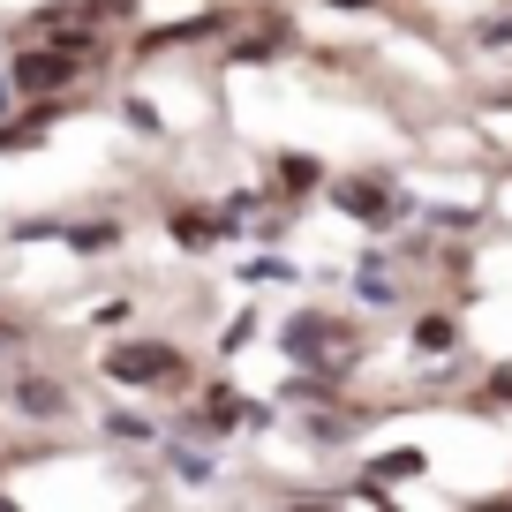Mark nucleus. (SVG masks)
Segmentation results:
<instances>
[{
  "label": "nucleus",
  "mask_w": 512,
  "mask_h": 512,
  "mask_svg": "<svg viewBox=\"0 0 512 512\" xmlns=\"http://www.w3.org/2000/svg\"><path fill=\"white\" fill-rule=\"evenodd\" d=\"M98 369H106L113 384H166V377H181V354L159 347V339H128V347L98 354Z\"/></svg>",
  "instance_id": "1"
},
{
  "label": "nucleus",
  "mask_w": 512,
  "mask_h": 512,
  "mask_svg": "<svg viewBox=\"0 0 512 512\" xmlns=\"http://www.w3.org/2000/svg\"><path fill=\"white\" fill-rule=\"evenodd\" d=\"M339 339H347V324H339V317H294L287 324V354H294V362H324Z\"/></svg>",
  "instance_id": "2"
},
{
  "label": "nucleus",
  "mask_w": 512,
  "mask_h": 512,
  "mask_svg": "<svg viewBox=\"0 0 512 512\" xmlns=\"http://www.w3.org/2000/svg\"><path fill=\"white\" fill-rule=\"evenodd\" d=\"M332 204L347 211V219H369V226H384V219H392V189H384V181H362V174H354V181H339V189H332Z\"/></svg>",
  "instance_id": "3"
},
{
  "label": "nucleus",
  "mask_w": 512,
  "mask_h": 512,
  "mask_svg": "<svg viewBox=\"0 0 512 512\" xmlns=\"http://www.w3.org/2000/svg\"><path fill=\"white\" fill-rule=\"evenodd\" d=\"M68 76H76V46H68V53H23V61H16L23 91H61Z\"/></svg>",
  "instance_id": "4"
},
{
  "label": "nucleus",
  "mask_w": 512,
  "mask_h": 512,
  "mask_svg": "<svg viewBox=\"0 0 512 512\" xmlns=\"http://www.w3.org/2000/svg\"><path fill=\"white\" fill-rule=\"evenodd\" d=\"M279 189L309 196V189H317V159H309V151H287V159H279Z\"/></svg>",
  "instance_id": "5"
},
{
  "label": "nucleus",
  "mask_w": 512,
  "mask_h": 512,
  "mask_svg": "<svg viewBox=\"0 0 512 512\" xmlns=\"http://www.w3.org/2000/svg\"><path fill=\"white\" fill-rule=\"evenodd\" d=\"M68 241H76L83 256H98V249H113V241H121V226H113V219H83V226H68Z\"/></svg>",
  "instance_id": "6"
},
{
  "label": "nucleus",
  "mask_w": 512,
  "mask_h": 512,
  "mask_svg": "<svg viewBox=\"0 0 512 512\" xmlns=\"http://www.w3.org/2000/svg\"><path fill=\"white\" fill-rule=\"evenodd\" d=\"M16 407H23V415H61V384H16Z\"/></svg>",
  "instance_id": "7"
},
{
  "label": "nucleus",
  "mask_w": 512,
  "mask_h": 512,
  "mask_svg": "<svg viewBox=\"0 0 512 512\" xmlns=\"http://www.w3.org/2000/svg\"><path fill=\"white\" fill-rule=\"evenodd\" d=\"M422 467H430L422 452H384V460L369 467V475H377V482H407V475H422Z\"/></svg>",
  "instance_id": "8"
},
{
  "label": "nucleus",
  "mask_w": 512,
  "mask_h": 512,
  "mask_svg": "<svg viewBox=\"0 0 512 512\" xmlns=\"http://www.w3.org/2000/svg\"><path fill=\"white\" fill-rule=\"evenodd\" d=\"M211 234H219V226H211V219H196V211H181V219H174V241H189V249H204Z\"/></svg>",
  "instance_id": "9"
},
{
  "label": "nucleus",
  "mask_w": 512,
  "mask_h": 512,
  "mask_svg": "<svg viewBox=\"0 0 512 512\" xmlns=\"http://www.w3.org/2000/svg\"><path fill=\"white\" fill-rule=\"evenodd\" d=\"M415 339H422L430 354H445V347H452V317H422V324H415Z\"/></svg>",
  "instance_id": "10"
},
{
  "label": "nucleus",
  "mask_w": 512,
  "mask_h": 512,
  "mask_svg": "<svg viewBox=\"0 0 512 512\" xmlns=\"http://www.w3.org/2000/svg\"><path fill=\"white\" fill-rule=\"evenodd\" d=\"M490 400H512V362H505V369L490 377Z\"/></svg>",
  "instance_id": "11"
},
{
  "label": "nucleus",
  "mask_w": 512,
  "mask_h": 512,
  "mask_svg": "<svg viewBox=\"0 0 512 512\" xmlns=\"http://www.w3.org/2000/svg\"><path fill=\"white\" fill-rule=\"evenodd\" d=\"M8 98H16V83H8V76H0V113H8Z\"/></svg>",
  "instance_id": "12"
},
{
  "label": "nucleus",
  "mask_w": 512,
  "mask_h": 512,
  "mask_svg": "<svg viewBox=\"0 0 512 512\" xmlns=\"http://www.w3.org/2000/svg\"><path fill=\"white\" fill-rule=\"evenodd\" d=\"M332 8H369V0H332Z\"/></svg>",
  "instance_id": "13"
}]
</instances>
